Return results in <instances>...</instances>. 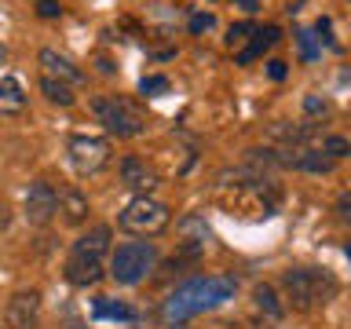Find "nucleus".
Listing matches in <instances>:
<instances>
[{
  "label": "nucleus",
  "mask_w": 351,
  "mask_h": 329,
  "mask_svg": "<svg viewBox=\"0 0 351 329\" xmlns=\"http://www.w3.org/2000/svg\"><path fill=\"white\" fill-rule=\"evenodd\" d=\"M234 296V278H219V274H205V278H191L165 300V322L169 326H183L186 318L213 311L223 300Z\"/></svg>",
  "instance_id": "obj_1"
},
{
  "label": "nucleus",
  "mask_w": 351,
  "mask_h": 329,
  "mask_svg": "<svg viewBox=\"0 0 351 329\" xmlns=\"http://www.w3.org/2000/svg\"><path fill=\"white\" fill-rule=\"evenodd\" d=\"M110 249V227H92L81 234L66 260V282L70 285H95L103 278V256Z\"/></svg>",
  "instance_id": "obj_2"
},
{
  "label": "nucleus",
  "mask_w": 351,
  "mask_h": 329,
  "mask_svg": "<svg viewBox=\"0 0 351 329\" xmlns=\"http://www.w3.org/2000/svg\"><path fill=\"white\" fill-rule=\"evenodd\" d=\"M282 289L293 300L296 311H311V307H322L333 300L337 278L329 271H318V267H296V271L282 274Z\"/></svg>",
  "instance_id": "obj_3"
},
{
  "label": "nucleus",
  "mask_w": 351,
  "mask_h": 329,
  "mask_svg": "<svg viewBox=\"0 0 351 329\" xmlns=\"http://www.w3.org/2000/svg\"><path fill=\"white\" fill-rule=\"evenodd\" d=\"M117 223H121V230H128V234H136V238H158L161 230L172 223V212L165 202H158V197L139 194L121 208Z\"/></svg>",
  "instance_id": "obj_4"
},
{
  "label": "nucleus",
  "mask_w": 351,
  "mask_h": 329,
  "mask_svg": "<svg viewBox=\"0 0 351 329\" xmlns=\"http://www.w3.org/2000/svg\"><path fill=\"white\" fill-rule=\"evenodd\" d=\"M154 260H158V249L150 241H125L110 256V278L117 285H139L154 271Z\"/></svg>",
  "instance_id": "obj_5"
},
{
  "label": "nucleus",
  "mask_w": 351,
  "mask_h": 329,
  "mask_svg": "<svg viewBox=\"0 0 351 329\" xmlns=\"http://www.w3.org/2000/svg\"><path fill=\"white\" fill-rule=\"evenodd\" d=\"M95 121L103 125L110 136H121V139H132L143 132V117L136 114V106L121 95H99L95 99Z\"/></svg>",
  "instance_id": "obj_6"
},
{
  "label": "nucleus",
  "mask_w": 351,
  "mask_h": 329,
  "mask_svg": "<svg viewBox=\"0 0 351 329\" xmlns=\"http://www.w3.org/2000/svg\"><path fill=\"white\" fill-rule=\"evenodd\" d=\"M66 154H70V164L81 175H95L110 164V143L99 136H73L66 143Z\"/></svg>",
  "instance_id": "obj_7"
},
{
  "label": "nucleus",
  "mask_w": 351,
  "mask_h": 329,
  "mask_svg": "<svg viewBox=\"0 0 351 329\" xmlns=\"http://www.w3.org/2000/svg\"><path fill=\"white\" fill-rule=\"evenodd\" d=\"M22 208H26V219H29L33 227H44V223H51L55 212H59V194H55L51 183L37 180V183H29Z\"/></svg>",
  "instance_id": "obj_8"
},
{
  "label": "nucleus",
  "mask_w": 351,
  "mask_h": 329,
  "mask_svg": "<svg viewBox=\"0 0 351 329\" xmlns=\"http://www.w3.org/2000/svg\"><path fill=\"white\" fill-rule=\"evenodd\" d=\"M37 318H40V293L37 289H19L4 307L8 329H37Z\"/></svg>",
  "instance_id": "obj_9"
},
{
  "label": "nucleus",
  "mask_w": 351,
  "mask_h": 329,
  "mask_svg": "<svg viewBox=\"0 0 351 329\" xmlns=\"http://www.w3.org/2000/svg\"><path fill=\"white\" fill-rule=\"evenodd\" d=\"M26 106H29L26 88L15 77H0V117H19L26 114Z\"/></svg>",
  "instance_id": "obj_10"
},
{
  "label": "nucleus",
  "mask_w": 351,
  "mask_h": 329,
  "mask_svg": "<svg viewBox=\"0 0 351 329\" xmlns=\"http://www.w3.org/2000/svg\"><path fill=\"white\" fill-rule=\"evenodd\" d=\"M121 180H125L132 191H143L147 194L154 183H158V175H154V169L147 161H139V158H125L121 161Z\"/></svg>",
  "instance_id": "obj_11"
},
{
  "label": "nucleus",
  "mask_w": 351,
  "mask_h": 329,
  "mask_svg": "<svg viewBox=\"0 0 351 329\" xmlns=\"http://www.w3.org/2000/svg\"><path fill=\"white\" fill-rule=\"evenodd\" d=\"M40 66L48 70V77H59V81H66V84L81 81V70H77L70 59H62L59 51H51V48H44V51H40Z\"/></svg>",
  "instance_id": "obj_12"
},
{
  "label": "nucleus",
  "mask_w": 351,
  "mask_h": 329,
  "mask_svg": "<svg viewBox=\"0 0 351 329\" xmlns=\"http://www.w3.org/2000/svg\"><path fill=\"white\" fill-rule=\"evenodd\" d=\"M59 212L66 216V223H84L88 219V197L77 186H66L59 194Z\"/></svg>",
  "instance_id": "obj_13"
},
{
  "label": "nucleus",
  "mask_w": 351,
  "mask_h": 329,
  "mask_svg": "<svg viewBox=\"0 0 351 329\" xmlns=\"http://www.w3.org/2000/svg\"><path fill=\"white\" fill-rule=\"evenodd\" d=\"M271 44H278V29H274V26L252 29V44H249V48H241V51H238V62H252L256 55H263V51H267Z\"/></svg>",
  "instance_id": "obj_14"
},
{
  "label": "nucleus",
  "mask_w": 351,
  "mask_h": 329,
  "mask_svg": "<svg viewBox=\"0 0 351 329\" xmlns=\"http://www.w3.org/2000/svg\"><path fill=\"white\" fill-rule=\"evenodd\" d=\"M40 92L48 95L51 103H59V106H70V103H73L70 84H66V81H55V77H44V81H40Z\"/></svg>",
  "instance_id": "obj_15"
},
{
  "label": "nucleus",
  "mask_w": 351,
  "mask_h": 329,
  "mask_svg": "<svg viewBox=\"0 0 351 329\" xmlns=\"http://www.w3.org/2000/svg\"><path fill=\"white\" fill-rule=\"evenodd\" d=\"M95 318H117V322H132L136 311L125 304H110V300H95Z\"/></svg>",
  "instance_id": "obj_16"
},
{
  "label": "nucleus",
  "mask_w": 351,
  "mask_h": 329,
  "mask_svg": "<svg viewBox=\"0 0 351 329\" xmlns=\"http://www.w3.org/2000/svg\"><path fill=\"white\" fill-rule=\"evenodd\" d=\"M252 300H256V307H260V311H267L271 318H282V307L274 304V289H271V285H256Z\"/></svg>",
  "instance_id": "obj_17"
},
{
  "label": "nucleus",
  "mask_w": 351,
  "mask_h": 329,
  "mask_svg": "<svg viewBox=\"0 0 351 329\" xmlns=\"http://www.w3.org/2000/svg\"><path fill=\"white\" fill-rule=\"evenodd\" d=\"M252 29H256V26H249V22H238V26H230L227 44H230V48H241V44H245V40L252 37Z\"/></svg>",
  "instance_id": "obj_18"
},
{
  "label": "nucleus",
  "mask_w": 351,
  "mask_h": 329,
  "mask_svg": "<svg viewBox=\"0 0 351 329\" xmlns=\"http://www.w3.org/2000/svg\"><path fill=\"white\" fill-rule=\"evenodd\" d=\"M139 92L143 95H161V92H169V81H165V77H143Z\"/></svg>",
  "instance_id": "obj_19"
},
{
  "label": "nucleus",
  "mask_w": 351,
  "mask_h": 329,
  "mask_svg": "<svg viewBox=\"0 0 351 329\" xmlns=\"http://www.w3.org/2000/svg\"><path fill=\"white\" fill-rule=\"evenodd\" d=\"M326 150L333 154V158H344V154H348V143L333 136V139H326Z\"/></svg>",
  "instance_id": "obj_20"
},
{
  "label": "nucleus",
  "mask_w": 351,
  "mask_h": 329,
  "mask_svg": "<svg viewBox=\"0 0 351 329\" xmlns=\"http://www.w3.org/2000/svg\"><path fill=\"white\" fill-rule=\"evenodd\" d=\"M208 26H213V15H194V19H191V29H194V33H202V29H208Z\"/></svg>",
  "instance_id": "obj_21"
},
{
  "label": "nucleus",
  "mask_w": 351,
  "mask_h": 329,
  "mask_svg": "<svg viewBox=\"0 0 351 329\" xmlns=\"http://www.w3.org/2000/svg\"><path fill=\"white\" fill-rule=\"evenodd\" d=\"M59 11H62V8L55 4V0H40V15H44V19H55Z\"/></svg>",
  "instance_id": "obj_22"
},
{
  "label": "nucleus",
  "mask_w": 351,
  "mask_h": 329,
  "mask_svg": "<svg viewBox=\"0 0 351 329\" xmlns=\"http://www.w3.org/2000/svg\"><path fill=\"white\" fill-rule=\"evenodd\" d=\"M337 212H340V216H344L348 223H351V194H344V197L337 202Z\"/></svg>",
  "instance_id": "obj_23"
},
{
  "label": "nucleus",
  "mask_w": 351,
  "mask_h": 329,
  "mask_svg": "<svg viewBox=\"0 0 351 329\" xmlns=\"http://www.w3.org/2000/svg\"><path fill=\"white\" fill-rule=\"evenodd\" d=\"M11 227V208H8V202L0 197V230H8Z\"/></svg>",
  "instance_id": "obj_24"
},
{
  "label": "nucleus",
  "mask_w": 351,
  "mask_h": 329,
  "mask_svg": "<svg viewBox=\"0 0 351 329\" xmlns=\"http://www.w3.org/2000/svg\"><path fill=\"white\" fill-rule=\"evenodd\" d=\"M300 48H304V55H307V59H311V55H315V44H311V33H300Z\"/></svg>",
  "instance_id": "obj_25"
},
{
  "label": "nucleus",
  "mask_w": 351,
  "mask_h": 329,
  "mask_svg": "<svg viewBox=\"0 0 351 329\" xmlns=\"http://www.w3.org/2000/svg\"><path fill=\"white\" fill-rule=\"evenodd\" d=\"M271 77H274V81H282V77H285V62H271Z\"/></svg>",
  "instance_id": "obj_26"
},
{
  "label": "nucleus",
  "mask_w": 351,
  "mask_h": 329,
  "mask_svg": "<svg viewBox=\"0 0 351 329\" xmlns=\"http://www.w3.org/2000/svg\"><path fill=\"white\" fill-rule=\"evenodd\" d=\"M234 4H241L245 11H256V8H260V0H234Z\"/></svg>",
  "instance_id": "obj_27"
},
{
  "label": "nucleus",
  "mask_w": 351,
  "mask_h": 329,
  "mask_svg": "<svg viewBox=\"0 0 351 329\" xmlns=\"http://www.w3.org/2000/svg\"><path fill=\"white\" fill-rule=\"evenodd\" d=\"M4 55H8V51H4V44H0V62H4Z\"/></svg>",
  "instance_id": "obj_28"
},
{
  "label": "nucleus",
  "mask_w": 351,
  "mask_h": 329,
  "mask_svg": "<svg viewBox=\"0 0 351 329\" xmlns=\"http://www.w3.org/2000/svg\"><path fill=\"white\" fill-rule=\"evenodd\" d=\"M348 256H351V245H348Z\"/></svg>",
  "instance_id": "obj_29"
},
{
  "label": "nucleus",
  "mask_w": 351,
  "mask_h": 329,
  "mask_svg": "<svg viewBox=\"0 0 351 329\" xmlns=\"http://www.w3.org/2000/svg\"><path fill=\"white\" fill-rule=\"evenodd\" d=\"M73 329H84V326H73Z\"/></svg>",
  "instance_id": "obj_30"
}]
</instances>
